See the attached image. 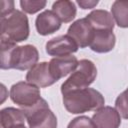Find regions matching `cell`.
<instances>
[{"mask_svg":"<svg viewBox=\"0 0 128 128\" xmlns=\"http://www.w3.org/2000/svg\"><path fill=\"white\" fill-rule=\"evenodd\" d=\"M1 69L30 70L39 60V52L33 45L17 46L16 43L0 41Z\"/></svg>","mask_w":128,"mask_h":128,"instance_id":"obj_1","label":"cell"},{"mask_svg":"<svg viewBox=\"0 0 128 128\" xmlns=\"http://www.w3.org/2000/svg\"><path fill=\"white\" fill-rule=\"evenodd\" d=\"M63 105L71 114L97 111L105 104L103 95L93 88H81L63 93Z\"/></svg>","mask_w":128,"mask_h":128,"instance_id":"obj_2","label":"cell"},{"mask_svg":"<svg viewBox=\"0 0 128 128\" xmlns=\"http://www.w3.org/2000/svg\"><path fill=\"white\" fill-rule=\"evenodd\" d=\"M0 40L19 43L29 37L30 28L26 14L20 10H14L12 13L1 17Z\"/></svg>","mask_w":128,"mask_h":128,"instance_id":"obj_3","label":"cell"},{"mask_svg":"<svg viewBox=\"0 0 128 128\" xmlns=\"http://www.w3.org/2000/svg\"><path fill=\"white\" fill-rule=\"evenodd\" d=\"M97 77V68L95 64L88 59L79 61L77 68L61 85V93H66L70 90L87 88Z\"/></svg>","mask_w":128,"mask_h":128,"instance_id":"obj_4","label":"cell"},{"mask_svg":"<svg viewBox=\"0 0 128 128\" xmlns=\"http://www.w3.org/2000/svg\"><path fill=\"white\" fill-rule=\"evenodd\" d=\"M23 111L29 128H57V117L45 99L42 98L35 106Z\"/></svg>","mask_w":128,"mask_h":128,"instance_id":"obj_5","label":"cell"},{"mask_svg":"<svg viewBox=\"0 0 128 128\" xmlns=\"http://www.w3.org/2000/svg\"><path fill=\"white\" fill-rule=\"evenodd\" d=\"M10 98L22 110L35 106L42 99L40 89L27 81H20L13 84L10 88Z\"/></svg>","mask_w":128,"mask_h":128,"instance_id":"obj_6","label":"cell"},{"mask_svg":"<svg viewBox=\"0 0 128 128\" xmlns=\"http://www.w3.org/2000/svg\"><path fill=\"white\" fill-rule=\"evenodd\" d=\"M94 28L85 17L74 21L69 26L67 35L77 43L79 48H86L90 46L94 37Z\"/></svg>","mask_w":128,"mask_h":128,"instance_id":"obj_7","label":"cell"},{"mask_svg":"<svg viewBox=\"0 0 128 128\" xmlns=\"http://www.w3.org/2000/svg\"><path fill=\"white\" fill-rule=\"evenodd\" d=\"M77 43L69 35H61L47 41L45 45L46 53L54 57H63L72 55L78 51Z\"/></svg>","mask_w":128,"mask_h":128,"instance_id":"obj_8","label":"cell"},{"mask_svg":"<svg viewBox=\"0 0 128 128\" xmlns=\"http://www.w3.org/2000/svg\"><path fill=\"white\" fill-rule=\"evenodd\" d=\"M26 81L38 88H46L57 82L50 72L49 62H40L33 66L26 74Z\"/></svg>","mask_w":128,"mask_h":128,"instance_id":"obj_9","label":"cell"},{"mask_svg":"<svg viewBox=\"0 0 128 128\" xmlns=\"http://www.w3.org/2000/svg\"><path fill=\"white\" fill-rule=\"evenodd\" d=\"M78 59L73 55L54 57L49 61V69L56 81L75 71L78 66Z\"/></svg>","mask_w":128,"mask_h":128,"instance_id":"obj_10","label":"cell"},{"mask_svg":"<svg viewBox=\"0 0 128 128\" xmlns=\"http://www.w3.org/2000/svg\"><path fill=\"white\" fill-rule=\"evenodd\" d=\"M92 120L97 128H119L121 116L116 108L103 106L98 109L92 116Z\"/></svg>","mask_w":128,"mask_h":128,"instance_id":"obj_11","label":"cell"},{"mask_svg":"<svg viewBox=\"0 0 128 128\" xmlns=\"http://www.w3.org/2000/svg\"><path fill=\"white\" fill-rule=\"evenodd\" d=\"M61 20L52 10H45L41 12L35 20L36 30L39 35L47 36L55 33L61 27Z\"/></svg>","mask_w":128,"mask_h":128,"instance_id":"obj_12","label":"cell"},{"mask_svg":"<svg viewBox=\"0 0 128 128\" xmlns=\"http://www.w3.org/2000/svg\"><path fill=\"white\" fill-rule=\"evenodd\" d=\"M116 37L111 30H95L90 49L96 53H107L113 50Z\"/></svg>","mask_w":128,"mask_h":128,"instance_id":"obj_13","label":"cell"},{"mask_svg":"<svg viewBox=\"0 0 128 128\" xmlns=\"http://www.w3.org/2000/svg\"><path fill=\"white\" fill-rule=\"evenodd\" d=\"M86 19L90 22L94 30H111L113 31L115 21L112 14L103 9H96L86 15Z\"/></svg>","mask_w":128,"mask_h":128,"instance_id":"obj_14","label":"cell"},{"mask_svg":"<svg viewBox=\"0 0 128 128\" xmlns=\"http://www.w3.org/2000/svg\"><path fill=\"white\" fill-rule=\"evenodd\" d=\"M26 115L22 109L7 107L0 111L1 128H11L18 124H25Z\"/></svg>","mask_w":128,"mask_h":128,"instance_id":"obj_15","label":"cell"},{"mask_svg":"<svg viewBox=\"0 0 128 128\" xmlns=\"http://www.w3.org/2000/svg\"><path fill=\"white\" fill-rule=\"evenodd\" d=\"M52 11L58 16L61 22L64 23L71 22L77 14L75 3L69 0H58L54 2L52 5Z\"/></svg>","mask_w":128,"mask_h":128,"instance_id":"obj_16","label":"cell"},{"mask_svg":"<svg viewBox=\"0 0 128 128\" xmlns=\"http://www.w3.org/2000/svg\"><path fill=\"white\" fill-rule=\"evenodd\" d=\"M111 14L120 28H128V0H116L111 6Z\"/></svg>","mask_w":128,"mask_h":128,"instance_id":"obj_17","label":"cell"},{"mask_svg":"<svg viewBox=\"0 0 128 128\" xmlns=\"http://www.w3.org/2000/svg\"><path fill=\"white\" fill-rule=\"evenodd\" d=\"M115 108L122 118L128 120V87L116 98Z\"/></svg>","mask_w":128,"mask_h":128,"instance_id":"obj_18","label":"cell"},{"mask_svg":"<svg viewBox=\"0 0 128 128\" xmlns=\"http://www.w3.org/2000/svg\"><path fill=\"white\" fill-rule=\"evenodd\" d=\"M47 2L45 0L40 1H29V0H21L20 1V7L24 13L28 14H35L45 8Z\"/></svg>","mask_w":128,"mask_h":128,"instance_id":"obj_19","label":"cell"},{"mask_svg":"<svg viewBox=\"0 0 128 128\" xmlns=\"http://www.w3.org/2000/svg\"><path fill=\"white\" fill-rule=\"evenodd\" d=\"M67 128H97L92 119L88 116H78L72 119Z\"/></svg>","mask_w":128,"mask_h":128,"instance_id":"obj_20","label":"cell"},{"mask_svg":"<svg viewBox=\"0 0 128 128\" xmlns=\"http://www.w3.org/2000/svg\"><path fill=\"white\" fill-rule=\"evenodd\" d=\"M0 6H1V17L8 15L15 10L14 9V1H11V0H8V1L1 0Z\"/></svg>","mask_w":128,"mask_h":128,"instance_id":"obj_21","label":"cell"},{"mask_svg":"<svg viewBox=\"0 0 128 128\" xmlns=\"http://www.w3.org/2000/svg\"><path fill=\"white\" fill-rule=\"evenodd\" d=\"M76 3L82 9H92L99 3V1H97V0H88V1L87 0H79Z\"/></svg>","mask_w":128,"mask_h":128,"instance_id":"obj_22","label":"cell"},{"mask_svg":"<svg viewBox=\"0 0 128 128\" xmlns=\"http://www.w3.org/2000/svg\"><path fill=\"white\" fill-rule=\"evenodd\" d=\"M11 128H27V127L25 126V124H18V125H15V126L11 127Z\"/></svg>","mask_w":128,"mask_h":128,"instance_id":"obj_23","label":"cell"}]
</instances>
